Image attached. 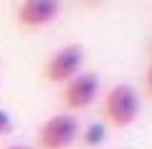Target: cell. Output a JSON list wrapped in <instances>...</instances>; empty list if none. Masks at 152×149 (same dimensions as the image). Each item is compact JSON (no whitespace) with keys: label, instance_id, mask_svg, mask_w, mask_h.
<instances>
[{"label":"cell","instance_id":"1","mask_svg":"<svg viewBox=\"0 0 152 149\" xmlns=\"http://www.w3.org/2000/svg\"><path fill=\"white\" fill-rule=\"evenodd\" d=\"M104 119L112 124L114 129H124L140 114V96L132 86L117 84L104 94Z\"/></svg>","mask_w":152,"mask_h":149},{"label":"cell","instance_id":"2","mask_svg":"<svg viewBox=\"0 0 152 149\" xmlns=\"http://www.w3.org/2000/svg\"><path fill=\"white\" fill-rule=\"evenodd\" d=\"M81 134V124L74 114H53L38 129V147L41 149H69Z\"/></svg>","mask_w":152,"mask_h":149},{"label":"cell","instance_id":"3","mask_svg":"<svg viewBox=\"0 0 152 149\" xmlns=\"http://www.w3.org/2000/svg\"><path fill=\"white\" fill-rule=\"evenodd\" d=\"M81 63H84V48L79 43L58 48L43 66V78L51 84H69L74 76L81 73Z\"/></svg>","mask_w":152,"mask_h":149},{"label":"cell","instance_id":"4","mask_svg":"<svg viewBox=\"0 0 152 149\" xmlns=\"http://www.w3.org/2000/svg\"><path fill=\"white\" fill-rule=\"evenodd\" d=\"M99 96V76L89 73V71H81L79 76L64 84V91H61V104H64L69 111H81V109L91 106Z\"/></svg>","mask_w":152,"mask_h":149},{"label":"cell","instance_id":"5","mask_svg":"<svg viewBox=\"0 0 152 149\" xmlns=\"http://www.w3.org/2000/svg\"><path fill=\"white\" fill-rule=\"evenodd\" d=\"M61 13V5L56 0H23L15 10V23L20 28H46L56 20Z\"/></svg>","mask_w":152,"mask_h":149},{"label":"cell","instance_id":"6","mask_svg":"<svg viewBox=\"0 0 152 149\" xmlns=\"http://www.w3.org/2000/svg\"><path fill=\"white\" fill-rule=\"evenodd\" d=\"M79 139L84 142V147H99L102 139H104V126L102 124H91V126H86L79 134Z\"/></svg>","mask_w":152,"mask_h":149},{"label":"cell","instance_id":"7","mask_svg":"<svg viewBox=\"0 0 152 149\" xmlns=\"http://www.w3.org/2000/svg\"><path fill=\"white\" fill-rule=\"evenodd\" d=\"M13 132V119L5 109H0V137H8Z\"/></svg>","mask_w":152,"mask_h":149},{"label":"cell","instance_id":"8","mask_svg":"<svg viewBox=\"0 0 152 149\" xmlns=\"http://www.w3.org/2000/svg\"><path fill=\"white\" fill-rule=\"evenodd\" d=\"M145 86H147V94L152 96V66H147L145 71Z\"/></svg>","mask_w":152,"mask_h":149},{"label":"cell","instance_id":"9","mask_svg":"<svg viewBox=\"0 0 152 149\" xmlns=\"http://www.w3.org/2000/svg\"><path fill=\"white\" fill-rule=\"evenodd\" d=\"M3 149H33V147H23V144H8V147H3Z\"/></svg>","mask_w":152,"mask_h":149}]
</instances>
